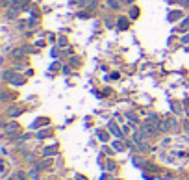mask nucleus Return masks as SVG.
Here are the masks:
<instances>
[{"label":"nucleus","instance_id":"nucleus-1","mask_svg":"<svg viewBox=\"0 0 189 180\" xmlns=\"http://www.w3.org/2000/svg\"><path fill=\"white\" fill-rule=\"evenodd\" d=\"M146 134H148V132H146L145 128H139V130H135V132H134V143H135L141 150L148 149V136H146Z\"/></svg>","mask_w":189,"mask_h":180},{"label":"nucleus","instance_id":"nucleus-2","mask_svg":"<svg viewBox=\"0 0 189 180\" xmlns=\"http://www.w3.org/2000/svg\"><path fill=\"white\" fill-rule=\"evenodd\" d=\"M143 128L146 130V132H150V134H158V126H156V121H146Z\"/></svg>","mask_w":189,"mask_h":180},{"label":"nucleus","instance_id":"nucleus-3","mask_svg":"<svg viewBox=\"0 0 189 180\" xmlns=\"http://www.w3.org/2000/svg\"><path fill=\"white\" fill-rule=\"evenodd\" d=\"M15 130H17V124L15 123H9V124H6V126H4V132L6 134H11V132H15Z\"/></svg>","mask_w":189,"mask_h":180},{"label":"nucleus","instance_id":"nucleus-4","mask_svg":"<svg viewBox=\"0 0 189 180\" xmlns=\"http://www.w3.org/2000/svg\"><path fill=\"white\" fill-rule=\"evenodd\" d=\"M119 2H121V0H108V6H109V8H113V9H117L119 8Z\"/></svg>","mask_w":189,"mask_h":180},{"label":"nucleus","instance_id":"nucleus-5","mask_svg":"<svg viewBox=\"0 0 189 180\" xmlns=\"http://www.w3.org/2000/svg\"><path fill=\"white\" fill-rule=\"evenodd\" d=\"M187 28H189V17H187V19L184 20V22L180 24V30H187Z\"/></svg>","mask_w":189,"mask_h":180},{"label":"nucleus","instance_id":"nucleus-6","mask_svg":"<svg viewBox=\"0 0 189 180\" xmlns=\"http://www.w3.org/2000/svg\"><path fill=\"white\" fill-rule=\"evenodd\" d=\"M184 4H185V6H189V0H184Z\"/></svg>","mask_w":189,"mask_h":180},{"label":"nucleus","instance_id":"nucleus-7","mask_svg":"<svg viewBox=\"0 0 189 180\" xmlns=\"http://www.w3.org/2000/svg\"><path fill=\"white\" fill-rule=\"evenodd\" d=\"M124 2H126V4H130V2H132V0H124Z\"/></svg>","mask_w":189,"mask_h":180}]
</instances>
